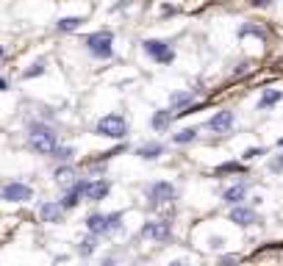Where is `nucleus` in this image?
<instances>
[{
	"mask_svg": "<svg viewBox=\"0 0 283 266\" xmlns=\"http://www.w3.org/2000/svg\"><path fill=\"white\" fill-rule=\"evenodd\" d=\"M28 141H31V147H34L36 153H42V155H53L56 147H58L56 133L50 131V128H45V125H31Z\"/></svg>",
	"mask_w": 283,
	"mask_h": 266,
	"instance_id": "1",
	"label": "nucleus"
},
{
	"mask_svg": "<svg viewBox=\"0 0 283 266\" xmlns=\"http://www.w3.org/2000/svg\"><path fill=\"white\" fill-rule=\"evenodd\" d=\"M97 136H108V139H125L128 136V122L122 114H106L97 122Z\"/></svg>",
	"mask_w": 283,
	"mask_h": 266,
	"instance_id": "2",
	"label": "nucleus"
},
{
	"mask_svg": "<svg viewBox=\"0 0 283 266\" xmlns=\"http://www.w3.org/2000/svg\"><path fill=\"white\" fill-rule=\"evenodd\" d=\"M120 219H122V214H92V217L86 219V227H89V233L100 236V233L117 230V227H120Z\"/></svg>",
	"mask_w": 283,
	"mask_h": 266,
	"instance_id": "3",
	"label": "nucleus"
},
{
	"mask_svg": "<svg viewBox=\"0 0 283 266\" xmlns=\"http://www.w3.org/2000/svg\"><path fill=\"white\" fill-rule=\"evenodd\" d=\"M111 42H114L111 31H97V34H92L89 39H86V47H89L92 56L108 58V56H111Z\"/></svg>",
	"mask_w": 283,
	"mask_h": 266,
	"instance_id": "4",
	"label": "nucleus"
},
{
	"mask_svg": "<svg viewBox=\"0 0 283 266\" xmlns=\"http://www.w3.org/2000/svg\"><path fill=\"white\" fill-rule=\"evenodd\" d=\"M147 200H150L153 205L170 203V200H175V186H172V183H167V180L153 183V186L147 189Z\"/></svg>",
	"mask_w": 283,
	"mask_h": 266,
	"instance_id": "5",
	"label": "nucleus"
},
{
	"mask_svg": "<svg viewBox=\"0 0 283 266\" xmlns=\"http://www.w3.org/2000/svg\"><path fill=\"white\" fill-rule=\"evenodd\" d=\"M142 236L164 244V241H170L172 238V227H170V222H147L144 227H142Z\"/></svg>",
	"mask_w": 283,
	"mask_h": 266,
	"instance_id": "6",
	"label": "nucleus"
},
{
	"mask_svg": "<svg viewBox=\"0 0 283 266\" xmlns=\"http://www.w3.org/2000/svg\"><path fill=\"white\" fill-rule=\"evenodd\" d=\"M144 53L153 56L156 61H161V64H170L172 58H175V53L170 50V44L161 42V39H147V42H144Z\"/></svg>",
	"mask_w": 283,
	"mask_h": 266,
	"instance_id": "7",
	"label": "nucleus"
},
{
	"mask_svg": "<svg viewBox=\"0 0 283 266\" xmlns=\"http://www.w3.org/2000/svg\"><path fill=\"white\" fill-rule=\"evenodd\" d=\"M3 200H8V203H25V200H31V189L25 186V183H8V186H3Z\"/></svg>",
	"mask_w": 283,
	"mask_h": 266,
	"instance_id": "8",
	"label": "nucleus"
},
{
	"mask_svg": "<svg viewBox=\"0 0 283 266\" xmlns=\"http://www.w3.org/2000/svg\"><path fill=\"white\" fill-rule=\"evenodd\" d=\"M208 128H211L214 133H228L234 128V111H217L208 119Z\"/></svg>",
	"mask_w": 283,
	"mask_h": 266,
	"instance_id": "9",
	"label": "nucleus"
},
{
	"mask_svg": "<svg viewBox=\"0 0 283 266\" xmlns=\"http://www.w3.org/2000/svg\"><path fill=\"white\" fill-rule=\"evenodd\" d=\"M231 222H236L239 227H250V224H255V211L244 208V205H234V211H231Z\"/></svg>",
	"mask_w": 283,
	"mask_h": 266,
	"instance_id": "10",
	"label": "nucleus"
},
{
	"mask_svg": "<svg viewBox=\"0 0 283 266\" xmlns=\"http://www.w3.org/2000/svg\"><path fill=\"white\" fill-rule=\"evenodd\" d=\"M89 186H92V183H89V180H78V183H75V186H72V191H70V194H67V197H64V208H75V205H78V200H81V197H86V191H89Z\"/></svg>",
	"mask_w": 283,
	"mask_h": 266,
	"instance_id": "11",
	"label": "nucleus"
},
{
	"mask_svg": "<svg viewBox=\"0 0 283 266\" xmlns=\"http://www.w3.org/2000/svg\"><path fill=\"white\" fill-rule=\"evenodd\" d=\"M39 214H42V222L56 224V222H61V217H64V205H58V203H42Z\"/></svg>",
	"mask_w": 283,
	"mask_h": 266,
	"instance_id": "12",
	"label": "nucleus"
},
{
	"mask_svg": "<svg viewBox=\"0 0 283 266\" xmlns=\"http://www.w3.org/2000/svg\"><path fill=\"white\" fill-rule=\"evenodd\" d=\"M247 197V186L244 183H236V186H231V189H225V194H222V200H225L228 205H239L241 200Z\"/></svg>",
	"mask_w": 283,
	"mask_h": 266,
	"instance_id": "13",
	"label": "nucleus"
},
{
	"mask_svg": "<svg viewBox=\"0 0 283 266\" xmlns=\"http://www.w3.org/2000/svg\"><path fill=\"white\" fill-rule=\"evenodd\" d=\"M108 189H111V183H108V180L92 183V186H89V191H86V200H92V203H100V200L108 194Z\"/></svg>",
	"mask_w": 283,
	"mask_h": 266,
	"instance_id": "14",
	"label": "nucleus"
},
{
	"mask_svg": "<svg viewBox=\"0 0 283 266\" xmlns=\"http://www.w3.org/2000/svg\"><path fill=\"white\" fill-rule=\"evenodd\" d=\"M161 153H164V144H158V141H150V144H144V147L136 150V155H139V158H147V161L158 158Z\"/></svg>",
	"mask_w": 283,
	"mask_h": 266,
	"instance_id": "15",
	"label": "nucleus"
},
{
	"mask_svg": "<svg viewBox=\"0 0 283 266\" xmlns=\"http://www.w3.org/2000/svg\"><path fill=\"white\" fill-rule=\"evenodd\" d=\"M170 105H172V108H181V111L189 108V105H191V91H175V94L170 97ZM181 111H178V114H181Z\"/></svg>",
	"mask_w": 283,
	"mask_h": 266,
	"instance_id": "16",
	"label": "nucleus"
},
{
	"mask_svg": "<svg viewBox=\"0 0 283 266\" xmlns=\"http://www.w3.org/2000/svg\"><path fill=\"white\" fill-rule=\"evenodd\" d=\"M170 122H172L170 111H156V114H153V131H167Z\"/></svg>",
	"mask_w": 283,
	"mask_h": 266,
	"instance_id": "17",
	"label": "nucleus"
},
{
	"mask_svg": "<svg viewBox=\"0 0 283 266\" xmlns=\"http://www.w3.org/2000/svg\"><path fill=\"white\" fill-rule=\"evenodd\" d=\"M194 139H197V128H184L181 133H175V136H172V141H175V144H189V141H194Z\"/></svg>",
	"mask_w": 283,
	"mask_h": 266,
	"instance_id": "18",
	"label": "nucleus"
},
{
	"mask_svg": "<svg viewBox=\"0 0 283 266\" xmlns=\"http://www.w3.org/2000/svg\"><path fill=\"white\" fill-rule=\"evenodd\" d=\"M81 22H84L81 17H61V20L56 22V28L64 34V31H75V28H81Z\"/></svg>",
	"mask_w": 283,
	"mask_h": 266,
	"instance_id": "19",
	"label": "nucleus"
},
{
	"mask_svg": "<svg viewBox=\"0 0 283 266\" xmlns=\"http://www.w3.org/2000/svg\"><path fill=\"white\" fill-rule=\"evenodd\" d=\"M281 91H264L261 94V100H258V108H269V105H275V103H281Z\"/></svg>",
	"mask_w": 283,
	"mask_h": 266,
	"instance_id": "20",
	"label": "nucleus"
},
{
	"mask_svg": "<svg viewBox=\"0 0 283 266\" xmlns=\"http://www.w3.org/2000/svg\"><path fill=\"white\" fill-rule=\"evenodd\" d=\"M94 247H97V238H94V233H92L89 238H84V241L78 244V252L86 258V255H92V252H94Z\"/></svg>",
	"mask_w": 283,
	"mask_h": 266,
	"instance_id": "21",
	"label": "nucleus"
},
{
	"mask_svg": "<svg viewBox=\"0 0 283 266\" xmlns=\"http://www.w3.org/2000/svg\"><path fill=\"white\" fill-rule=\"evenodd\" d=\"M250 34L258 36V39L267 36V34H264V28H258V25H241V28H239V36H250Z\"/></svg>",
	"mask_w": 283,
	"mask_h": 266,
	"instance_id": "22",
	"label": "nucleus"
},
{
	"mask_svg": "<svg viewBox=\"0 0 283 266\" xmlns=\"http://www.w3.org/2000/svg\"><path fill=\"white\" fill-rule=\"evenodd\" d=\"M241 164H236V161H228V164H220L217 167V175H225V172H241Z\"/></svg>",
	"mask_w": 283,
	"mask_h": 266,
	"instance_id": "23",
	"label": "nucleus"
},
{
	"mask_svg": "<svg viewBox=\"0 0 283 266\" xmlns=\"http://www.w3.org/2000/svg\"><path fill=\"white\" fill-rule=\"evenodd\" d=\"M58 158V161H70L72 158V147H56V153H53Z\"/></svg>",
	"mask_w": 283,
	"mask_h": 266,
	"instance_id": "24",
	"label": "nucleus"
},
{
	"mask_svg": "<svg viewBox=\"0 0 283 266\" xmlns=\"http://www.w3.org/2000/svg\"><path fill=\"white\" fill-rule=\"evenodd\" d=\"M42 72H45V61H36L34 67L25 72V78H36V75H42Z\"/></svg>",
	"mask_w": 283,
	"mask_h": 266,
	"instance_id": "25",
	"label": "nucleus"
},
{
	"mask_svg": "<svg viewBox=\"0 0 283 266\" xmlns=\"http://www.w3.org/2000/svg\"><path fill=\"white\" fill-rule=\"evenodd\" d=\"M269 169H272V172H283V153L278 155V158H272V161H269Z\"/></svg>",
	"mask_w": 283,
	"mask_h": 266,
	"instance_id": "26",
	"label": "nucleus"
},
{
	"mask_svg": "<svg viewBox=\"0 0 283 266\" xmlns=\"http://www.w3.org/2000/svg\"><path fill=\"white\" fill-rule=\"evenodd\" d=\"M70 175H72V172H70L67 167H64V169H56V180H58V183H67V180H70Z\"/></svg>",
	"mask_w": 283,
	"mask_h": 266,
	"instance_id": "27",
	"label": "nucleus"
},
{
	"mask_svg": "<svg viewBox=\"0 0 283 266\" xmlns=\"http://www.w3.org/2000/svg\"><path fill=\"white\" fill-rule=\"evenodd\" d=\"M261 153H264L261 147H253V150H247V153L241 155V158H244V161H250V158H258V155H261Z\"/></svg>",
	"mask_w": 283,
	"mask_h": 266,
	"instance_id": "28",
	"label": "nucleus"
},
{
	"mask_svg": "<svg viewBox=\"0 0 283 266\" xmlns=\"http://www.w3.org/2000/svg\"><path fill=\"white\" fill-rule=\"evenodd\" d=\"M253 6L255 8H267V6H272V0H253Z\"/></svg>",
	"mask_w": 283,
	"mask_h": 266,
	"instance_id": "29",
	"label": "nucleus"
},
{
	"mask_svg": "<svg viewBox=\"0 0 283 266\" xmlns=\"http://www.w3.org/2000/svg\"><path fill=\"white\" fill-rule=\"evenodd\" d=\"M6 86H8V84H6V81H3V78H0V91L6 89Z\"/></svg>",
	"mask_w": 283,
	"mask_h": 266,
	"instance_id": "30",
	"label": "nucleus"
},
{
	"mask_svg": "<svg viewBox=\"0 0 283 266\" xmlns=\"http://www.w3.org/2000/svg\"><path fill=\"white\" fill-rule=\"evenodd\" d=\"M0 56H3V47H0Z\"/></svg>",
	"mask_w": 283,
	"mask_h": 266,
	"instance_id": "31",
	"label": "nucleus"
},
{
	"mask_svg": "<svg viewBox=\"0 0 283 266\" xmlns=\"http://www.w3.org/2000/svg\"><path fill=\"white\" fill-rule=\"evenodd\" d=\"M281 144H283V139H281Z\"/></svg>",
	"mask_w": 283,
	"mask_h": 266,
	"instance_id": "32",
	"label": "nucleus"
}]
</instances>
